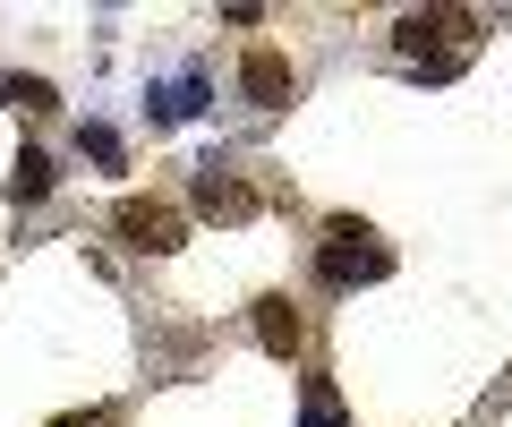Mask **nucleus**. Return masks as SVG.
<instances>
[{
    "label": "nucleus",
    "mask_w": 512,
    "mask_h": 427,
    "mask_svg": "<svg viewBox=\"0 0 512 427\" xmlns=\"http://www.w3.org/2000/svg\"><path fill=\"white\" fill-rule=\"evenodd\" d=\"M316 274H325L333 291H350V282H384V274H393V257L376 248V231H367V223H350V214H342V223H325Z\"/></svg>",
    "instance_id": "nucleus-1"
},
{
    "label": "nucleus",
    "mask_w": 512,
    "mask_h": 427,
    "mask_svg": "<svg viewBox=\"0 0 512 427\" xmlns=\"http://www.w3.org/2000/svg\"><path fill=\"white\" fill-rule=\"evenodd\" d=\"M111 231H120L128 248H146V257H171V248H180V205H163V197H120Z\"/></svg>",
    "instance_id": "nucleus-2"
},
{
    "label": "nucleus",
    "mask_w": 512,
    "mask_h": 427,
    "mask_svg": "<svg viewBox=\"0 0 512 427\" xmlns=\"http://www.w3.org/2000/svg\"><path fill=\"white\" fill-rule=\"evenodd\" d=\"M239 94H248L256 112H282V103L299 94V77H291L282 52H248V60H239Z\"/></svg>",
    "instance_id": "nucleus-3"
},
{
    "label": "nucleus",
    "mask_w": 512,
    "mask_h": 427,
    "mask_svg": "<svg viewBox=\"0 0 512 427\" xmlns=\"http://www.w3.org/2000/svg\"><path fill=\"white\" fill-rule=\"evenodd\" d=\"M197 214H214V223H248V214H256V188L239 180V171L205 163L197 171Z\"/></svg>",
    "instance_id": "nucleus-4"
},
{
    "label": "nucleus",
    "mask_w": 512,
    "mask_h": 427,
    "mask_svg": "<svg viewBox=\"0 0 512 427\" xmlns=\"http://www.w3.org/2000/svg\"><path fill=\"white\" fill-rule=\"evenodd\" d=\"M444 35H470V18H461V9H410V18L393 26V43H402L410 60H427V43H444Z\"/></svg>",
    "instance_id": "nucleus-5"
},
{
    "label": "nucleus",
    "mask_w": 512,
    "mask_h": 427,
    "mask_svg": "<svg viewBox=\"0 0 512 427\" xmlns=\"http://www.w3.org/2000/svg\"><path fill=\"white\" fill-rule=\"evenodd\" d=\"M256 342H265L274 359L299 351V308H291V299H256Z\"/></svg>",
    "instance_id": "nucleus-6"
},
{
    "label": "nucleus",
    "mask_w": 512,
    "mask_h": 427,
    "mask_svg": "<svg viewBox=\"0 0 512 427\" xmlns=\"http://www.w3.org/2000/svg\"><path fill=\"white\" fill-rule=\"evenodd\" d=\"M52 188H60L52 154H43V146H26V154H18V171H9V197H18V205H43Z\"/></svg>",
    "instance_id": "nucleus-7"
},
{
    "label": "nucleus",
    "mask_w": 512,
    "mask_h": 427,
    "mask_svg": "<svg viewBox=\"0 0 512 427\" xmlns=\"http://www.w3.org/2000/svg\"><path fill=\"white\" fill-rule=\"evenodd\" d=\"M0 103H9V112H52L60 94L43 86V77H0Z\"/></svg>",
    "instance_id": "nucleus-8"
},
{
    "label": "nucleus",
    "mask_w": 512,
    "mask_h": 427,
    "mask_svg": "<svg viewBox=\"0 0 512 427\" xmlns=\"http://www.w3.org/2000/svg\"><path fill=\"white\" fill-rule=\"evenodd\" d=\"M308 427H342V410H333V385H325V376L308 385Z\"/></svg>",
    "instance_id": "nucleus-9"
},
{
    "label": "nucleus",
    "mask_w": 512,
    "mask_h": 427,
    "mask_svg": "<svg viewBox=\"0 0 512 427\" xmlns=\"http://www.w3.org/2000/svg\"><path fill=\"white\" fill-rule=\"evenodd\" d=\"M77 154H94V163H120V137H111V129H77Z\"/></svg>",
    "instance_id": "nucleus-10"
}]
</instances>
